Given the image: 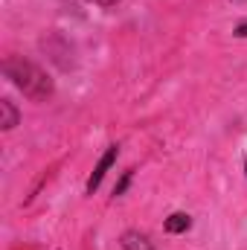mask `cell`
Segmentation results:
<instances>
[{
	"instance_id": "1",
	"label": "cell",
	"mask_w": 247,
	"mask_h": 250,
	"mask_svg": "<svg viewBox=\"0 0 247 250\" xmlns=\"http://www.w3.org/2000/svg\"><path fill=\"white\" fill-rule=\"evenodd\" d=\"M3 73L32 102H44V99L53 96V79L38 64L26 62V59H18V56H9V59H3Z\"/></svg>"
},
{
	"instance_id": "2",
	"label": "cell",
	"mask_w": 247,
	"mask_h": 250,
	"mask_svg": "<svg viewBox=\"0 0 247 250\" xmlns=\"http://www.w3.org/2000/svg\"><path fill=\"white\" fill-rule=\"evenodd\" d=\"M117 154H120V146H111L105 154H102V160H99V166L93 169V175H90V181H87V192L93 195L96 189H99V184H102V178L108 175V169L117 163Z\"/></svg>"
},
{
	"instance_id": "3",
	"label": "cell",
	"mask_w": 247,
	"mask_h": 250,
	"mask_svg": "<svg viewBox=\"0 0 247 250\" xmlns=\"http://www.w3.org/2000/svg\"><path fill=\"white\" fill-rule=\"evenodd\" d=\"M123 248L125 250H154V245L148 242V236H145V233L128 230V233H123Z\"/></svg>"
},
{
	"instance_id": "4",
	"label": "cell",
	"mask_w": 247,
	"mask_h": 250,
	"mask_svg": "<svg viewBox=\"0 0 247 250\" xmlns=\"http://www.w3.org/2000/svg\"><path fill=\"white\" fill-rule=\"evenodd\" d=\"M0 114H3V120H0L3 131H12L18 125V120H21V114H18V108H15L12 99H0Z\"/></svg>"
},
{
	"instance_id": "5",
	"label": "cell",
	"mask_w": 247,
	"mask_h": 250,
	"mask_svg": "<svg viewBox=\"0 0 247 250\" xmlns=\"http://www.w3.org/2000/svg\"><path fill=\"white\" fill-rule=\"evenodd\" d=\"M192 227V218L186 215V212H172L169 218H166V230L169 233H186Z\"/></svg>"
},
{
	"instance_id": "6",
	"label": "cell",
	"mask_w": 247,
	"mask_h": 250,
	"mask_svg": "<svg viewBox=\"0 0 247 250\" xmlns=\"http://www.w3.org/2000/svg\"><path fill=\"white\" fill-rule=\"evenodd\" d=\"M128 184H131V172H125V175H123V181H120V184H117V189H114V195H117V198H120V195H123L125 189H128Z\"/></svg>"
},
{
	"instance_id": "7",
	"label": "cell",
	"mask_w": 247,
	"mask_h": 250,
	"mask_svg": "<svg viewBox=\"0 0 247 250\" xmlns=\"http://www.w3.org/2000/svg\"><path fill=\"white\" fill-rule=\"evenodd\" d=\"M90 3H96V6H117L120 0H90Z\"/></svg>"
},
{
	"instance_id": "8",
	"label": "cell",
	"mask_w": 247,
	"mask_h": 250,
	"mask_svg": "<svg viewBox=\"0 0 247 250\" xmlns=\"http://www.w3.org/2000/svg\"><path fill=\"white\" fill-rule=\"evenodd\" d=\"M236 35H239V38H247V21L239 26V29H236Z\"/></svg>"
},
{
	"instance_id": "9",
	"label": "cell",
	"mask_w": 247,
	"mask_h": 250,
	"mask_svg": "<svg viewBox=\"0 0 247 250\" xmlns=\"http://www.w3.org/2000/svg\"><path fill=\"white\" fill-rule=\"evenodd\" d=\"M245 172H247V163H245Z\"/></svg>"
}]
</instances>
